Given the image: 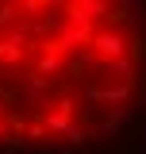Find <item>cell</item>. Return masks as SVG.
<instances>
[{
	"mask_svg": "<svg viewBox=\"0 0 146 154\" xmlns=\"http://www.w3.org/2000/svg\"><path fill=\"white\" fill-rule=\"evenodd\" d=\"M131 89H135V81H115V85H104V104L108 108H115V104H127L131 100Z\"/></svg>",
	"mask_w": 146,
	"mask_h": 154,
	"instance_id": "3957f363",
	"label": "cell"
},
{
	"mask_svg": "<svg viewBox=\"0 0 146 154\" xmlns=\"http://www.w3.org/2000/svg\"><path fill=\"white\" fill-rule=\"evenodd\" d=\"M138 73H142V77H146V58H138Z\"/></svg>",
	"mask_w": 146,
	"mask_h": 154,
	"instance_id": "8992f818",
	"label": "cell"
},
{
	"mask_svg": "<svg viewBox=\"0 0 146 154\" xmlns=\"http://www.w3.org/2000/svg\"><path fill=\"white\" fill-rule=\"evenodd\" d=\"M115 4H119V0H115Z\"/></svg>",
	"mask_w": 146,
	"mask_h": 154,
	"instance_id": "52a82bcc",
	"label": "cell"
},
{
	"mask_svg": "<svg viewBox=\"0 0 146 154\" xmlns=\"http://www.w3.org/2000/svg\"><path fill=\"white\" fill-rule=\"evenodd\" d=\"M4 119H8V116H4V108H0V139L8 135V131H4Z\"/></svg>",
	"mask_w": 146,
	"mask_h": 154,
	"instance_id": "5b68a950",
	"label": "cell"
},
{
	"mask_svg": "<svg viewBox=\"0 0 146 154\" xmlns=\"http://www.w3.org/2000/svg\"><path fill=\"white\" fill-rule=\"evenodd\" d=\"M73 123V100H58L54 112H46V127H50V135H65Z\"/></svg>",
	"mask_w": 146,
	"mask_h": 154,
	"instance_id": "7a4b0ae2",
	"label": "cell"
},
{
	"mask_svg": "<svg viewBox=\"0 0 146 154\" xmlns=\"http://www.w3.org/2000/svg\"><path fill=\"white\" fill-rule=\"evenodd\" d=\"M89 139V127L85 123H69V131H65V146H81Z\"/></svg>",
	"mask_w": 146,
	"mask_h": 154,
	"instance_id": "277c9868",
	"label": "cell"
},
{
	"mask_svg": "<svg viewBox=\"0 0 146 154\" xmlns=\"http://www.w3.org/2000/svg\"><path fill=\"white\" fill-rule=\"evenodd\" d=\"M89 46L96 50V58L100 62H111V58H123V54H131V35L123 31V27H111V23H104L100 31H92V38H89Z\"/></svg>",
	"mask_w": 146,
	"mask_h": 154,
	"instance_id": "6da1fadb",
	"label": "cell"
}]
</instances>
